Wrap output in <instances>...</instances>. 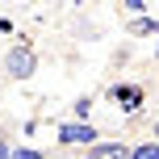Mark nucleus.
I'll return each instance as SVG.
<instances>
[{
    "label": "nucleus",
    "instance_id": "1",
    "mask_svg": "<svg viewBox=\"0 0 159 159\" xmlns=\"http://www.w3.org/2000/svg\"><path fill=\"white\" fill-rule=\"evenodd\" d=\"M55 134H59V138H55L59 147H88V151H92L96 138H101V130H96L92 121H59Z\"/></svg>",
    "mask_w": 159,
    "mask_h": 159
},
{
    "label": "nucleus",
    "instance_id": "2",
    "mask_svg": "<svg viewBox=\"0 0 159 159\" xmlns=\"http://www.w3.org/2000/svg\"><path fill=\"white\" fill-rule=\"evenodd\" d=\"M4 71H8V80H30L34 71H38V55H34L30 42L8 46V55H4Z\"/></svg>",
    "mask_w": 159,
    "mask_h": 159
},
{
    "label": "nucleus",
    "instance_id": "3",
    "mask_svg": "<svg viewBox=\"0 0 159 159\" xmlns=\"http://www.w3.org/2000/svg\"><path fill=\"white\" fill-rule=\"evenodd\" d=\"M109 101H117L121 113H138L147 105V92L138 84H109Z\"/></svg>",
    "mask_w": 159,
    "mask_h": 159
},
{
    "label": "nucleus",
    "instance_id": "4",
    "mask_svg": "<svg viewBox=\"0 0 159 159\" xmlns=\"http://www.w3.org/2000/svg\"><path fill=\"white\" fill-rule=\"evenodd\" d=\"M92 155H96V159H130L134 151H130V147H121V143H96Z\"/></svg>",
    "mask_w": 159,
    "mask_h": 159
},
{
    "label": "nucleus",
    "instance_id": "5",
    "mask_svg": "<svg viewBox=\"0 0 159 159\" xmlns=\"http://www.w3.org/2000/svg\"><path fill=\"white\" fill-rule=\"evenodd\" d=\"M130 159H159V138H147V143H138Z\"/></svg>",
    "mask_w": 159,
    "mask_h": 159
},
{
    "label": "nucleus",
    "instance_id": "6",
    "mask_svg": "<svg viewBox=\"0 0 159 159\" xmlns=\"http://www.w3.org/2000/svg\"><path fill=\"white\" fill-rule=\"evenodd\" d=\"M88 113H92V96H80L71 105V121H88Z\"/></svg>",
    "mask_w": 159,
    "mask_h": 159
},
{
    "label": "nucleus",
    "instance_id": "7",
    "mask_svg": "<svg viewBox=\"0 0 159 159\" xmlns=\"http://www.w3.org/2000/svg\"><path fill=\"white\" fill-rule=\"evenodd\" d=\"M134 34H143V38L155 34V38H159V21H155V17H138V21H134Z\"/></svg>",
    "mask_w": 159,
    "mask_h": 159
},
{
    "label": "nucleus",
    "instance_id": "8",
    "mask_svg": "<svg viewBox=\"0 0 159 159\" xmlns=\"http://www.w3.org/2000/svg\"><path fill=\"white\" fill-rule=\"evenodd\" d=\"M126 13L130 17H147V0H126Z\"/></svg>",
    "mask_w": 159,
    "mask_h": 159
},
{
    "label": "nucleus",
    "instance_id": "9",
    "mask_svg": "<svg viewBox=\"0 0 159 159\" xmlns=\"http://www.w3.org/2000/svg\"><path fill=\"white\" fill-rule=\"evenodd\" d=\"M13 159H42L34 147H13Z\"/></svg>",
    "mask_w": 159,
    "mask_h": 159
},
{
    "label": "nucleus",
    "instance_id": "10",
    "mask_svg": "<svg viewBox=\"0 0 159 159\" xmlns=\"http://www.w3.org/2000/svg\"><path fill=\"white\" fill-rule=\"evenodd\" d=\"M0 34H13V17H0Z\"/></svg>",
    "mask_w": 159,
    "mask_h": 159
},
{
    "label": "nucleus",
    "instance_id": "11",
    "mask_svg": "<svg viewBox=\"0 0 159 159\" xmlns=\"http://www.w3.org/2000/svg\"><path fill=\"white\" fill-rule=\"evenodd\" d=\"M0 159H13V147H8L4 138H0Z\"/></svg>",
    "mask_w": 159,
    "mask_h": 159
},
{
    "label": "nucleus",
    "instance_id": "12",
    "mask_svg": "<svg viewBox=\"0 0 159 159\" xmlns=\"http://www.w3.org/2000/svg\"><path fill=\"white\" fill-rule=\"evenodd\" d=\"M80 159H96V155H92V151H84V155H80Z\"/></svg>",
    "mask_w": 159,
    "mask_h": 159
},
{
    "label": "nucleus",
    "instance_id": "13",
    "mask_svg": "<svg viewBox=\"0 0 159 159\" xmlns=\"http://www.w3.org/2000/svg\"><path fill=\"white\" fill-rule=\"evenodd\" d=\"M155 59H159V42H155Z\"/></svg>",
    "mask_w": 159,
    "mask_h": 159
}]
</instances>
